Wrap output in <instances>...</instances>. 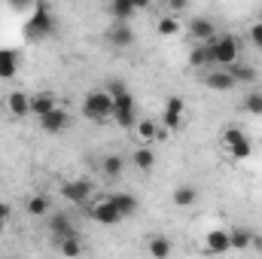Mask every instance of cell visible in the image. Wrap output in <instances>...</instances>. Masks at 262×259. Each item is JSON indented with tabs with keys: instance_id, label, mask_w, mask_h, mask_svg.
I'll list each match as a JSON object with an SVG mask.
<instances>
[{
	"instance_id": "obj_26",
	"label": "cell",
	"mask_w": 262,
	"mask_h": 259,
	"mask_svg": "<svg viewBox=\"0 0 262 259\" xmlns=\"http://www.w3.org/2000/svg\"><path fill=\"white\" fill-rule=\"evenodd\" d=\"M110 198H113V204L119 207L122 220H125V217H134V213H137V207H140V204H137V198H134L131 192H113Z\"/></svg>"
},
{
	"instance_id": "obj_9",
	"label": "cell",
	"mask_w": 262,
	"mask_h": 259,
	"mask_svg": "<svg viewBox=\"0 0 262 259\" xmlns=\"http://www.w3.org/2000/svg\"><path fill=\"white\" fill-rule=\"evenodd\" d=\"M204 85H207L210 92H232L238 82H235V76L229 73V67H210V70L204 73Z\"/></svg>"
},
{
	"instance_id": "obj_31",
	"label": "cell",
	"mask_w": 262,
	"mask_h": 259,
	"mask_svg": "<svg viewBox=\"0 0 262 259\" xmlns=\"http://www.w3.org/2000/svg\"><path fill=\"white\" fill-rule=\"evenodd\" d=\"M55 247H58V253H64V256H79V253H82L79 235H76V238H64V241H55Z\"/></svg>"
},
{
	"instance_id": "obj_36",
	"label": "cell",
	"mask_w": 262,
	"mask_h": 259,
	"mask_svg": "<svg viewBox=\"0 0 262 259\" xmlns=\"http://www.w3.org/2000/svg\"><path fill=\"white\" fill-rule=\"evenodd\" d=\"M134 6H137V12H140V9H146V6H149V0H134Z\"/></svg>"
},
{
	"instance_id": "obj_11",
	"label": "cell",
	"mask_w": 262,
	"mask_h": 259,
	"mask_svg": "<svg viewBox=\"0 0 262 259\" xmlns=\"http://www.w3.org/2000/svg\"><path fill=\"white\" fill-rule=\"evenodd\" d=\"M40 128L46 131V134H64L70 128V113H67L64 107L49 110L46 116H40Z\"/></svg>"
},
{
	"instance_id": "obj_28",
	"label": "cell",
	"mask_w": 262,
	"mask_h": 259,
	"mask_svg": "<svg viewBox=\"0 0 262 259\" xmlns=\"http://www.w3.org/2000/svg\"><path fill=\"white\" fill-rule=\"evenodd\" d=\"M149 253H152L156 259L171 256V241H168L165 235H152V238H149Z\"/></svg>"
},
{
	"instance_id": "obj_7",
	"label": "cell",
	"mask_w": 262,
	"mask_h": 259,
	"mask_svg": "<svg viewBox=\"0 0 262 259\" xmlns=\"http://www.w3.org/2000/svg\"><path fill=\"white\" fill-rule=\"evenodd\" d=\"M82 210H85L95 223H101V226H116V223H122V213H119V207L113 204L110 195L101 198V201H95V204H85Z\"/></svg>"
},
{
	"instance_id": "obj_5",
	"label": "cell",
	"mask_w": 262,
	"mask_h": 259,
	"mask_svg": "<svg viewBox=\"0 0 262 259\" xmlns=\"http://www.w3.org/2000/svg\"><path fill=\"white\" fill-rule=\"evenodd\" d=\"M210 43V52H213V67H229L241 58V40L235 34H216Z\"/></svg>"
},
{
	"instance_id": "obj_12",
	"label": "cell",
	"mask_w": 262,
	"mask_h": 259,
	"mask_svg": "<svg viewBox=\"0 0 262 259\" xmlns=\"http://www.w3.org/2000/svg\"><path fill=\"white\" fill-rule=\"evenodd\" d=\"M49 232L55 235V241H64V238H76L79 232H76V226H73V220L67 217V213H52L49 217Z\"/></svg>"
},
{
	"instance_id": "obj_25",
	"label": "cell",
	"mask_w": 262,
	"mask_h": 259,
	"mask_svg": "<svg viewBox=\"0 0 262 259\" xmlns=\"http://www.w3.org/2000/svg\"><path fill=\"white\" fill-rule=\"evenodd\" d=\"M134 12H137L134 0H110V15H113L116 21H131Z\"/></svg>"
},
{
	"instance_id": "obj_33",
	"label": "cell",
	"mask_w": 262,
	"mask_h": 259,
	"mask_svg": "<svg viewBox=\"0 0 262 259\" xmlns=\"http://www.w3.org/2000/svg\"><path fill=\"white\" fill-rule=\"evenodd\" d=\"M165 6H168V12L180 15V12H186V9H189V0H165Z\"/></svg>"
},
{
	"instance_id": "obj_30",
	"label": "cell",
	"mask_w": 262,
	"mask_h": 259,
	"mask_svg": "<svg viewBox=\"0 0 262 259\" xmlns=\"http://www.w3.org/2000/svg\"><path fill=\"white\" fill-rule=\"evenodd\" d=\"M122 168H125V159H122V156H107V159H104V165H101L104 177H119V174H122Z\"/></svg>"
},
{
	"instance_id": "obj_17",
	"label": "cell",
	"mask_w": 262,
	"mask_h": 259,
	"mask_svg": "<svg viewBox=\"0 0 262 259\" xmlns=\"http://www.w3.org/2000/svg\"><path fill=\"white\" fill-rule=\"evenodd\" d=\"M156 162H159V159H156V149H152L149 143H140V146L131 153V165H134L137 171H152Z\"/></svg>"
},
{
	"instance_id": "obj_16",
	"label": "cell",
	"mask_w": 262,
	"mask_h": 259,
	"mask_svg": "<svg viewBox=\"0 0 262 259\" xmlns=\"http://www.w3.org/2000/svg\"><path fill=\"white\" fill-rule=\"evenodd\" d=\"M58 107V101H55V95L52 92H34L31 95V116H46L49 110H55Z\"/></svg>"
},
{
	"instance_id": "obj_1",
	"label": "cell",
	"mask_w": 262,
	"mask_h": 259,
	"mask_svg": "<svg viewBox=\"0 0 262 259\" xmlns=\"http://www.w3.org/2000/svg\"><path fill=\"white\" fill-rule=\"evenodd\" d=\"M107 92L113 95V122L119 128H134V122H137V101L131 98L128 85L122 79H110Z\"/></svg>"
},
{
	"instance_id": "obj_19",
	"label": "cell",
	"mask_w": 262,
	"mask_h": 259,
	"mask_svg": "<svg viewBox=\"0 0 262 259\" xmlns=\"http://www.w3.org/2000/svg\"><path fill=\"white\" fill-rule=\"evenodd\" d=\"M229 73L235 76L238 85H256V79H259V70H256V67L253 64H241V61L229 64Z\"/></svg>"
},
{
	"instance_id": "obj_20",
	"label": "cell",
	"mask_w": 262,
	"mask_h": 259,
	"mask_svg": "<svg viewBox=\"0 0 262 259\" xmlns=\"http://www.w3.org/2000/svg\"><path fill=\"white\" fill-rule=\"evenodd\" d=\"M189 64L192 67H204V70H210L213 67V52H210V43H195L192 46V52H189Z\"/></svg>"
},
{
	"instance_id": "obj_35",
	"label": "cell",
	"mask_w": 262,
	"mask_h": 259,
	"mask_svg": "<svg viewBox=\"0 0 262 259\" xmlns=\"http://www.w3.org/2000/svg\"><path fill=\"white\" fill-rule=\"evenodd\" d=\"M9 217H12V210H9V204L0 198V235H3V229H6V223H9Z\"/></svg>"
},
{
	"instance_id": "obj_10",
	"label": "cell",
	"mask_w": 262,
	"mask_h": 259,
	"mask_svg": "<svg viewBox=\"0 0 262 259\" xmlns=\"http://www.w3.org/2000/svg\"><path fill=\"white\" fill-rule=\"evenodd\" d=\"M232 250V238H229V229H210L204 235V253L210 256H223Z\"/></svg>"
},
{
	"instance_id": "obj_4",
	"label": "cell",
	"mask_w": 262,
	"mask_h": 259,
	"mask_svg": "<svg viewBox=\"0 0 262 259\" xmlns=\"http://www.w3.org/2000/svg\"><path fill=\"white\" fill-rule=\"evenodd\" d=\"M82 116L89 122H107V119H113V95L107 89H92L82 98Z\"/></svg>"
},
{
	"instance_id": "obj_13",
	"label": "cell",
	"mask_w": 262,
	"mask_h": 259,
	"mask_svg": "<svg viewBox=\"0 0 262 259\" xmlns=\"http://www.w3.org/2000/svg\"><path fill=\"white\" fill-rule=\"evenodd\" d=\"M213 37H216V28H213L210 18L198 15V18L189 21V40H192V43H207V40H213Z\"/></svg>"
},
{
	"instance_id": "obj_3",
	"label": "cell",
	"mask_w": 262,
	"mask_h": 259,
	"mask_svg": "<svg viewBox=\"0 0 262 259\" xmlns=\"http://www.w3.org/2000/svg\"><path fill=\"white\" fill-rule=\"evenodd\" d=\"M55 34V15H52V9L40 0L34 9H31V15H28V21H25V37L28 40H46V37H52Z\"/></svg>"
},
{
	"instance_id": "obj_37",
	"label": "cell",
	"mask_w": 262,
	"mask_h": 259,
	"mask_svg": "<svg viewBox=\"0 0 262 259\" xmlns=\"http://www.w3.org/2000/svg\"><path fill=\"white\" fill-rule=\"evenodd\" d=\"M259 21H262V9H259Z\"/></svg>"
},
{
	"instance_id": "obj_34",
	"label": "cell",
	"mask_w": 262,
	"mask_h": 259,
	"mask_svg": "<svg viewBox=\"0 0 262 259\" xmlns=\"http://www.w3.org/2000/svg\"><path fill=\"white\" fill-rule=\"evenodd\" d=\"M6 3H9L12 9H18V12H28V9H34L40 0H6Z\"/></svg>"
},
{
	"instance_id": "obj_22",
	"label": "cell",
	"mask_w": 262,
	"mask_h": 259,
	"mask_svg": "<svg viewBox=\"0 0 262 259\" xmlns=\"http://www.w3.org/2000/svg\"><path fill=\"white\" fill-rule=\"evenodd\" d=\"M15 73H18V52L0 49V79H12Z\"/></svg>"
},
{
	"instance_id": "obj_15",
	"label": "cell",
	"mask_w": 262,
	"mask_h": 259,
	"mask_svg": "<svg viewBox=\"0 0 262 259\" xmlns=\"http://www.w3.org/2000/svg\"><path fill=\"white\" fill-rule=\"evenodd\" d=\"M6 110H9L12 119H25V116H31V95H25V92H9V98H6Z\"/></svg>"
},
{
	"instance_id": "obj_14",
	"label": "cell",
	"mask_w": 262,
	"mask_h": 259,
	"mask_svg": "<svg viewBox=\"0 0 262 259\" xmlns=\"http://www.w3.org/2000/svg\"><path fill=\"white\" fill-rule=\"evenodd\" d=\"M107 40H110L116 49H128L131 43H134V28H131V21H116V25L107 31Z\"/></svg>"
},
{
	"instance_id": "obj_32",
	"label": "cell",
	"mask_w": 262,
	"mask_h": 259,
	"mask_svg": "<svg viewBox=\"0 0 262 259\" xmlns=\"http://www.w3.org/2000/svg\"><path fill=\"white\" fill-rule=\"evenodd\" d=\"M247 40H250V43H253V46L262 52V21H259V18L250 25V31H247Z\"/></svg>"
},
{
	"instance_id": "obj_29",
	"label": "cell",
	"mask_w": 262,
	"mask_h": 259,
	"mask_svg": "<svg viewBox=\"0 0 262 259\" xmlns=\"http://www.w3.org/2000/svg\"><path fill=\"white\" fill-rule=\"evenodd\" d=\"M244 110L253 116H262V89H250L244 95Z\"/></svg>"
},
{
	"instance_id": "obj_2",
	"label": "cell",
	"mask_w": 262,
	"mask_h": 259,
	"mask_svg": "<svg viewBox=\"0 0 262 259\" xmlns=\"http://www.w3.org/2000/svg\"><path fill=\"white\" fill-rule=\"evenodd\" d=\"M220 146H223V153L229 156V162H244V159L253 156V143H250L247 131L238 128V125L223 128V134H220Z\"/></svg>"
},
{
	"instance_id": "obj_18",
	"label": "cell",
	"mask_w": 262,
	"mask_h": 259,
	"mask_svg": "<svg viewBox=\"0 0 262 259\" xmlns=\"http://www.w3.org/2000/svg\"><path fill=\"white\" fill-rule=\"evenodd\" d=\"M229 238H232V250H247V247H253L256 232L247 229V226H232L229 229Z\"/></svg>"
},
{
	"instance_id": "obj_23",
	"label": "cell",
	"mask_w": 262,
	"mask_h": 259,
	"mask_svg": "<svg viewBox=\"0 0 262 259\" xmlns=\"http://www.w3.org/2000/svg\"><path fill=\"white\" fill-rule=\"evenodd\" d=\"M134 131H137V140H140V143H156L159 134H162V128L156 125V119H140V122H134Z\"/></svg>"
},
{
	"instance_id": "obj_21",
	"label": "cell",
	"mask_w": 262,
	"mask_h": 259,
	"mask_svg": "<svg viewBox=\"0 0 262 259\" xmlns=\"http://www.w3.org/2000/svg\"><path fill=\"white\" fill-rule=\"evenodd\" d=\"M156 34L159 37H177L180 34V15H174V12L159 15L156 18Z\"/></svg>"
},
{
	"instance_id": "obj_6",
	"label": "cell",
	"mask_w": 262,
	"mask_h": 259,
	"mask_svg": "<svg viewBox=\"0 0 262 259\" xmlns=\"http://www.w3.org/2000/svg\"><path fill=\"white\" fill-rule=\"evenodd\" d=\"M183 113H186V101H183L180 95H171V98L165 101V110H162V134H159V140H165L168 134L180 131Z\"/></svg>"
},
{
	"instance_id": "obj_24",
	"label": "cell",
	"mask_w": 262,
	"mask_h": 259,
	"mask_svg": "<svg viewBox=\"0 0 262 259\" xmlns=\"http://www.w3.org/2000/svg\"><path fill=\"white\" fill-rule=\"evenodd\" d=\"M171 201H174L177 207H192V204L198 201V189L192 186V183H183V186H177V189H174Z\"/></svg>"
},
{
	"instance_id": "obj_8",
	"label": "cell",
	"mask_w": 262,
	"mask_h": 259,
	"mask_svg": "<svg viewBox=\"0 0 262 259\" xmlns=\"http://www.w3.org/2000/svg\"><path fill=\"white\" fill-rule=\"evenodd\" d=\"M61 195H64L70 204L85 207L89 204V195H92V180H64L61 183Z\"/></svg>"
},
{
	"instance_id": "obj_27",
	"label": "cell",
	"mask_w": 262,
	"mask_h": 259,
	"mask_svg": "<svg viewBox=\"0 0 262 259\" xmlns=\"http://www.w3.org/2000/svg\"><path fill=\"white\" fill-rule=\"evenodd\" d=\"M25 210H28L31 217H46V213L52 210V201H49L46 195H31V198L25 201Z\"/></svg>"
}]
</instances>
